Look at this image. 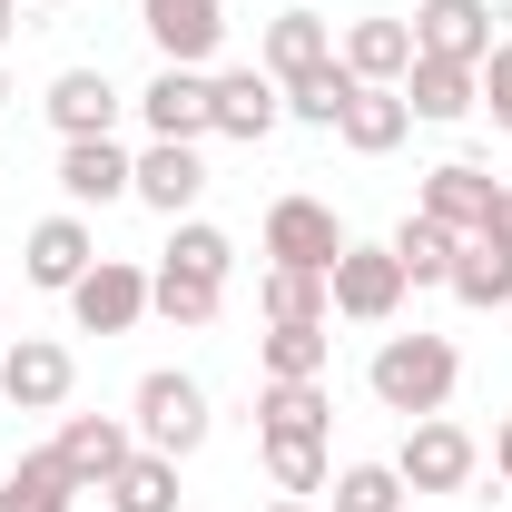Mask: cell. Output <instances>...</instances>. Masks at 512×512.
Returning <instances> with one entry per match:
<instances>
[{"mask_svg":"<svg viewBox=\"0 0 512 512\" xmlns=\"http://www.w3.org/2000/svg\"><path fill=\"white\" fill-rule=\"evenodd\" d=\"M384 414H404V424H424V414H444L453 384H463V355H453V335H384L375 365H365Z\"/></svg>","mask_w":512,"mask_h":512,"instance_id":"obj_1","label":"cell"},{"mask_svg":"<svg viewBox=\"0 0 512 512\" xmlns=\"http://www.w3.org/2000/svg\"><path fill=\"white\" fill-rule=\"evenodd\" d=\"M128 424H138V444L148 453H178L188 463L197 444H207V384L197 375H178V365H158V375H138V394H128Z\"/></svg>","mask_w":512,"mask_h":512,"instance_id":"obj_2","label":"cell"},{"mask_svg":"<svg viewBox=\"0 0 512 512\" xmlns=\"http://www.w3.org/2000/svg\"><path fill=\"white\" fill-rule=\"evenodd\" d=\"M394 473H404V493H463V483L483 473V444H473L453 414H424V424H404Z\"/></svg>","mask_w":512,"mask_h":512,"instance_id":"obj_3","label":"cell"},{"mask_svg":"<svg viewBox=\"0 0 512 512\" xmlns=\"http://www.w3.org/2000/svg\"><path fill=\"white\" fill-rule=\"evenodd\" d=\"M355 247L345 237V217L325 207V197H276L266 207V256L276 266H306V276H335V256Z\"/></svg>","mask_w":512,"mask_h":512,"instance_id":"obj_4","label":"cell"},{"mask_svg":"<svg viewBox=\"0 0 512 512\" xmlns=\"http://www.w3.org/2000/svg\"><path fill=\"white\" fill-rule=\"evenodd\" d=\"M493 0H414V60H453V69H483L493 60Z\"/></svg>","mask_w":512,"mask_h":512,"instance_id":"obj_5","label":"cell"},{"mask_svg":"<svg viewBox=\"0 0 512 512\" xmlns=\"http://www.w3.org/2000/svg\"><path fill=\"white\" fill-rule=\"evenodd\" d=\"M325 296H335L345 325H394V306H404V266H394V247H345L335 276H325Z\"/></svg>","mask_w":512,"mask_h":512,"instance_id":"obj_6","label":"cell"},{"mask_svg":"<svg viewBox=\"0 0 512 512\" xmlns=\"http://www.w3.org/2000/svg\"><path fill=\"white\" fill-rule=\"evenodd\" d=\"M69 316H79V335H128V325L148 316V266H128V256H99V266L69 286Z\"/></svg>","mask_w":512,"mask_h":512,"instance_id":"obj_7","label":"cell"},{"mask_svg":"<svg viewBox=\"0 0 512 512\" xmlns=\"http://www.w3.org/2000/svg\"><path fill=\"white\" fill-rule=\"evenodd\" d=\"M69 384H79V365H69L60 335H20V345H0V394H10L20 414H60Z\"/></svg>","mask_w":512,"mask_h":512,"instance_id":"obj_8","label":"cell"},{"mask_svg":"<svg viewBox=\"0 0 512 512\" xmlns=\"http://www.w3.org/2000/svg\"><path fill=\"white\" fill-rule=\"evenodd\" d=\"M138 30L158 40L168 69H207L217 40H227V10H217V0H138Z\"/></svg>","mask_w":512,"mask_h":512,"instance_id":"obj_9","label":"cell"},{"mask_svg":"<svg viewBox=\"0 0 512 512\" xmlns=\"http://www.w3.org/2000/svg\"><path fill=\"white\" fill-rule=\"evenodd\" d=\"M89 266H99V237H89V217H79V207L40 217V227H30V247H20V276H30V286H50V296H69Z\"/></svg>","mask_w":512,"mask_h":512,"instance_id":"obj_10","label":"cell"},{"mask_svg":"<svg viewBox=\"0 0 512 512\" xmlns=\"http://www.w3.org/2000/svg\"><path fill=\"white\" fill-rule=\"evenodd\" d=\"M50 453L69 463V483H79V493H109V473L138 453V434H128L119 414H60V444H50Z\"/></svg>","mask_w":512,"mask_h":512,"instance_id":"obj_11","label":"cell"},{"mask_svg":"<svg viewBox=\"0 0 512 512\" xmlns=\"http://www.w3.org/2000/svg\"><path fill=\"white\" fill-rule=\"evenodd\" d=\"M197 188H207V158H197V138H148V158H138L128 197H138V207H158V217H188Z\"/></svg>","mask_w":512,"mask_h":512,"instance_id":"obj_12","label":"cell"},{"mask_svg":"<svg viewBox=\"0 0 512 512\" xmlns=\"http://www.w3.org/2000/svg\"><path fill=\"white\" fill-rule=\"evenodd\" d=\"M207 109H217V138H266V128L286 119V89H276V79H266V69H217V79H207Z\"/></svg>","mask_w":512,"mask_h":512,"instance_id":"obj_13","label":"cell"},{"mask_svg":"<svg viewBox=\"0 0 512 512\" xmlns=\"http://www.w3.org/2000/svg\"><path fill=\"white\" fill-rule=\"evenodd\" d=\"M493 188H503L493 168H473V158H444V168H424V197H414V207H424L434 227H453V237H473V227L493 217Z\"/></svg>","mask_w":512,"mask_h":512,"instance_id":"obj_14","label":"cell"},{"mask_svg":"<svg viewBox=\"0 0 512 512\" xmlns=\"http://www.w3.org/2000/svg\"><path fill=\"white\" fill-rule=\"evenodd\" d=\"M138 119H148V138H207V128H217V109H207V69H168V60H158V79L138 89Z\"/></svg>","mask_w":512,"mask_h":512,"instance_id":"obj_15","label":"cell"},{"mask_svg":"<svg viewBox=\"0 0 512 512\" xmlns=\"http://www.w3.org/2000/svg\"><path fill=\"white\" fill-rule=\"evenodd\" d=\"M128 178H138V158L119 138H60V197L69 207H109V197H128Z\"/></svg>","mask_w":512,"mask_h":512,"instance_id":"obj_16","label":"cell"},{"mask_svg":"<svg viewBox=\"0 0 512 512\" xmlns=\"http://www.w3.org/2000/svg\"><path fill=\"white\" fill-rule=\"evenodd\" d=\"M40 109H50L60 138H109V128H119V89H109V69H60Z\"/></svg>","mask_w":512,"mask_h":512,"instance_id":"obj_17","label":"cell"},{"mask_svg":"<svg viewBox=\"0 0 512 512\" xmlns=\"http://www.w3.org/2000/svg\"><path fill=\"white\" fill-rule=\"evenodd\" d=\"M335 60V20H325V10H286V20H266V79H276V89H286V79H306V69H325Z\"/></svg>","mask_w":512,"mask_h":512,"instance_id":"obj_18","label":"cell"},{"mask_svg":"<svg viewBox=\"0 0 512 512\" xmlns=\"http://www.w3.org/2000/svg\"><path fill=\"white\" fill-rule=\"evenodd\" d=\"M335 60L355 69L365 89H404V69H414V20H355Z\"/></svg>","mask_w":512,"mask_h":512,"instance_id":"obj_19","label":"cell"},{"mask_svg":"<svg viewBox=\"0 0 512 512\" xmlns=\"http://www.w3.org/2000/svg\"><path fill=\"white\" fill-rule=\"evenodd\" d=\"M404 128H414L404 89H355V99H345V119H335V138H345L355 158H384V148H404Z\"/></svg>","mask_w":512,"mask_h":512,"instance_id":"obj_20","label":"cell"},{"mask_svg":"<svg viewBox=\"0 0 512 512\" xmlns=\"http://www.w3.org/2000/svg\"><path fill=\"white\" fill-rule=\"evenodd\" d=\"M404 109H414V119H473V109H483V79L453 69V60H414L404 69Z\"/></svg>","mask_w":512,"mask_h":512,"instance_id":"obj_21","label":"cell"},{"mask_svg":"<svg viewBox=\"0 0 512 512\" xmlns=\"http://www.w3.org/2000/svg\"><path fill=\"white\" fill-rule=\"evenodd\" d=\"M444 286L473 306V316H503V306H512V247H493V237H463V256H453Z\"/></svg>","mask_w":512,"mask_h":512,"instance_id":"obj_22","label":"cell"},{"mask_svg":"<svg viewBox=\"0 0 512 512\" xmlns=\"http://www.w3.org/2000/svg\"><path fill=\"white\" fill-rule=\"evenodd\" d=\"M256 453H266V473H276V493H286V503H306V493H325V483H335L325 434H256Z\"/></svg>","mask_w":512,"mask_h":512,"instance_id":"obj_23","label":"cell"},{"mask_svg":"<svg viewBox=\"0 0 512 512\" xmlns=\"http://www.w3.org/2000/svg\"><path fill=\"white\" fill-rule=\"evenodd\" d=\"M325 355H335V335H325V325H266V335H256V375H266V384L325 375Z\"/></svg>","mask_w":512,"mask_h":512,"instance_id":"obj_24","label":"cell"},{"mask_svg":"<svg viewBox=\"0 0 512 512\" xmlns=\"http://www.w3.org/2000/svg\"><path fill=\"white\" fill-rule=\"evenodd\" d=\"M217 306H227V286H217V276H188V266H158V276H148V316H168L178 335L217 325Z\"/></svg>","mask_w":512,"mask_h":512,"instance_id":"obj_25","label":"cell"},{"mask_svg":"<svg viewBox=\"0 0 512 512\" xmlns=\"http://www.w3.org/2000/svg\"><path fill=\"white\" fill-rule=\"evenodd\" d=\"M384 247H394V266H404V286H444V276H453V256H463V237H453V227H434V217L414 207V217H404Z\"/></svg>","mask_w":512,"mask_h":512,"instance_id":"obj_26","label":"cell"},{"mask_svg":"<svg viewBox=\"0 0 512 512\" xmlns=\"http://www.w3.org/2000/svg\"><path fill=\"white\" fill-rule=\"evenodd\" d=\"M69 503H79V483H69L60 453H20L0 473V512H69Z\"/></svg>","mask_w":512,"mask_h":512,"instance_id":"obj_27","label":"cell"},{"mask_svg":"<svg viewBox=\"0 0 512 512\" xmlns=\"http://www.w3.org/2000/svg\"><path fill=\"white\" fill-rule=\"evenodd\" d=\"M109 512H178V453H128L109 473Z\"/></svg>","mask_w":512,"mask_h":512,"instance_id":"obj_28","label":"cell"},{"mask_svg":"<svg viewBox=\"0 0 512 512\" xmlns=\"http://www.w3.org/2000/svg\"><path fill=\"white\" fill-rule=\"evenodd\" d=\"M335 404H325V375L306 384H256V434H325Z\"/></svg>","mask_w":512,"mask_h":512,"instance_id":"obj_29","label":"cell"},{"mask_svg":"<svg viewBox=\"0 0 512 512\" xmlns=\"http://www.w3.org/2000/svg\"><path fill=\"white\" fill-rule=\"evenodd\" d=\"M256 306H266V325H335V296H325V276H306V266H266Z\"/></svg>","mask_w":512,"mask_h":512,"instance_id":"obj_30","label":"cell"},{"mask_svg":"<svg viewBox=\"0 0 512 512\" xmlns=\"http://www.w3.org/2000/svg\"><path fill=\"white\" fill-rule=\"evenodd\" d=\"M355 89H365L355 69H345V60H325V69H306V79H286V119H306V128H335Z\"/></svg>","mask_w":512,"mask_h":512,"instance_id":"obj_31","label":"cell"},{"mask_svg":"<svg viewBox=\"0 0 512 512\" xmlns=\"http://www.w3.org/2000/svg\"><path fill=\"white\" fill-rule=\"evenodd\" d=\"M325 493H335V512H404V473L394 463H345Z\"/></svg>","mask_w":512,"mask_h":512,"instance_id":"obj_32","label":"cell"},{"mask_svg":"<svg viewBox=\"0 0 512 512\" xmlns=\"http://www.w3.org/2000/svg\"><path fill=\"white\" fill-rule=\"evenodd\" d=\"M158 266H188V276H217V286H227L237 247H227V227H207V217H178V237H168V256H158Z\"/></svg>","mask_w":512,"mask_h":512,"instance_id":"obj_33","label":"cell"},{"mask_svg":"<svg viewBox=\"0 0 512 512\" xmlns=\"http://www.w3.org/2000/svg\"><path fill=\"white\" fill-rule=\"evenodd\" d=\"M483 79V109H493V128H512V40H493V60L473 69Z\"/></svg>","mask_w":512,"mask_h":512,"instance_id":"obj_34","label":"cell"},{"mask_svg":"<svg viewBox=\"0 0 512 512\" xmlns=\"http://www.w3.org/2000/svg\"><path fill=\"white\" fill-rule=\"evenodd\" d=\"M473 237H493V247H512V178H503V188H493V217H483Z\"/></svg>","mask_w":512,"mask_h":512,"instance_id":"obj_35","label":"cell"},{"mask_svg":"<svg viewBox=\"0 0 512 512\" xmlns=\"http://www.w3.org/2000/svg\"><path fill=\"white\" fill-rule=\"evenodd\" d=\"M493 473L512 483V414H503V434H493Z\"/></svg>","mask_w":512,"mask_h":512,"instance_id":"obj_36","label":"cell"},{"mask_svg":"<svg viewBox=\"0 0 512 512\" xmlns=\"http://www.w3.org/2000/svg\"><path fill=\"white\" fill-rule=\"evenodd\" d=\"M10 30H20V0H0V40H10Z\"/></svg>","mask_w":512,"mask_h":512,"instance_id":"obj_37","label":"cell"},{"mask_svg":"<svg viewBox=\"0 0 512 512\" xmlns=\"http://www.w3.org/2000/svg\"><path fill=\"white\" fill-rule=\"evenodd\" d=\"M266 512H316V503H266Z\"/></svg>","mask_w":512,"mask_h":512,"instance_id":"obj_38","label":"cell"},{"mask_svg":"<svg viewBox=\"0 0 512 512\" xmlns=\"http://www.w3.org/2000/svg\"><path fill=\"white\" fill-rule=\"evenodd\" d=\"M0 109H10V69H0Z\"/></svg>","mask_w":512,"mask_h":512,"instance_id":"obj_39","label":"cell"}]
</instances>
